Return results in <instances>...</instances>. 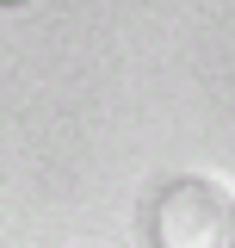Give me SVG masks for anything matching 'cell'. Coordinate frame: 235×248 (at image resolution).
Wrapping results in <instances>:
<instances>
[{
	"mask_svg": "<svg viewBox=\"0 0 235 248\" xmlns=\"http://www.w3.org/2000/svg\"><path fill=\"white\" fill-rule=\"evenodd\" d=\"M148 236L161 248H235V199L217 180L186 174L148 205Z\"/></svg>",
	"mask_w": 235,
	"mask_h": 248,
	"instance_id": "6da1fadb",
	"label": "cell"
}]
</instances>
